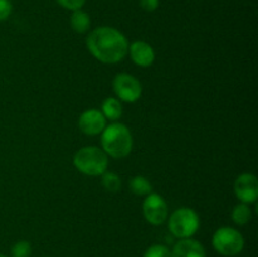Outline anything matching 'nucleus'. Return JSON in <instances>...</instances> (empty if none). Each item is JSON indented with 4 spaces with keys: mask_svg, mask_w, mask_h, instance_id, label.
<instances>
[{
    "mask_svg": "<svg viewBox=\"0 0 258 257\" xmlns=\"http://www.w3.org/2000/svg\"><path fill=\"white\" fill-rule=\"evenodd\" d=\"M87 49L93 57L106 65L121 62L128 53L127 38L112 27H98L86 39Z\"/></svg>",
    "mask_w": 258,
    "mask_h": 257,
    "instance_id": "1",
    "label": "nucleus"
},
{
    "mask_svg": "<svg viewBox=\"0 0 258 257\" xmlns=\"http://www.w3.org/2000/svg\"><path fill=\"white\" fill-rule=\"evenodd\" d=\"M101 134V149L107 156L113 159H123L133 150V134L123 123H111L106 126Z\"/></svg>",
    "mask_w": 258,
    "mask_h": 257,
    "instance_id": "2",
    "label": "nucleus"
},
{
    "mask_svg": "<svg viewBox=\"0 0 258 257\" xmlns=\"http://www.w3.org/2000/svg\"><path fill=\"white\" fill-rule=\"evenodd\" d=\"M108 156L97 146H83L73 155V165L80 173L88 176L102 175L108 166Z\"/></svg>",
    "mask_w": 258,
    "mask_h": 257,
    "instance_id": "3",
    "label": "nucleus"
},
{
    "mask_svg": "<svg viewBox=\"0 0 258 257\" xmlns=\"http://www.w3.org/2000/svg\"><path fill=\"white\" fill-rule=\"evenodd\" d=\"M199 216L191 208L181 207L174 211L169 217V231L179 239L193 237L199 229Z\"/></svg>",
    "mask_w": 258,
    "mask_h": 257,
    "instance_id": "4",
    "label": "nucleus"
},
{
    "mask_svg": "<svg viewBox=\"0 0 258 257\" xmlns=\"http://www.w3.org/2000/svg\"><path fill=\"white\" fill-rule=\"evenodd\" d=\"M213 248L224 257H234L244 248V238L233 227H221L212 237Z\"/></svg>",
    "mask_w": 258,
    "mask_h": 257,
    "instance_id": "5",
    "label": "nucleus"
},
{
    "mask_svg": "<svg viewBox=\"0 0 258 257\" xmlns=\"http://www.w3.org/2000/svg\"><path fill=\"white\" fill-rule=\"evenodd\" d=\"M113 92L120 101L134 103L143 95V86L135 76L130 73H118L112 81Z\"/></svg>",
    "mask_w": 258,
    "mask_h": 257,
    "instance_id": "6",
    "label": "nucleus"
},
{
    "mask_svg": "<svg viewBox=\"0 0 258 257\" xmlns=\"http://www.w3.org/2000/svg\"><path fill=\"white\" fill-rule=\"evenodd\" d=\"M168 203L165 199L156 193L146 196L143 202L144 218L153 226H160L168 219Z\"/></svg>",
    "mask_w": 258,
    "mask_h": 257,
    "instance_id": "7",
    "label": "nucleus"
},
{
    "mask_svg": "<svg viewBox=\"0 0 258 257\" xmlns=\"http://www.w3.org/2000/svg\"><path fill=\"white\" fill-rule=\"evenodd\" d=\"M234 194L241 203H256L258 198V180L257 176L251 173H243L234 181Z\"/></svg>",
    "mask_w": 258,
    "mask_h": 257,
    "instance_id": "8",
    "label": "nucleus"
},
{
    "mask_svg": "<svg viewBox=\"0 0 258 257\" xmlns=\"http://www.w3.org/2000/svg\"><path fill=\"white\" fill-rule=\"evenodd\" d=\"M106 118L102 112L96 108L83 111L78 118V127L85 135L95 136L102 133L106 127Z\"/></svg>",
    "mask_w": 258,
    "mask_h": 257,
    "instance_id": "9",
    "label": "nucleus"
},
{
    "mask_svg": "<svg viewBox=\"0 0 258 257\" xmlns=\"http://www.w3.org/2000/svg\"><path fill=\"white\" fill-rule=\"evenodd\" d=\"M128 54L136 66L143 68L150 67L155 60L153 47L144 40H136L133 44H128Z\"/></svg>",
    "mask_w": 258,
    "mask_h": 257,
    "instance_id": "10",
    "label": "nucleus"
},
{
    "mask_svg": "<svg viewBox=\"0 0 258 257\" xmlns=\"http://www.w3.org/2000/svg\"><path fill=\"white\" fill-rule=\"evenodd\" d=\"M171 257H207L206 248L197 239H179L171 249Z\"/></svg>",
    "mask_w": 258,
    "mask_h": 257,
    "instance_id": "11",
    "label": "nucleus"
},
{
    "mask_svg": "<svg viewBox=\"0 0 258 257\" xmlns=\"http://www.w3.org/2000/svg\"><path fill=\"white\" fill-rule=\"evenodd\" d=\"M101 112L105 116L106 120L117 121L121 118L123 112L121 101L116 97H107L101 105Z\"/></svg>",
    "mask_w": 258,
    "mask_h": 257,
    "instance_id": "12",
    "label": "nucleus"
},
{
    "mask_svg": "<svg viewBox=\"0 0 258 257\" xmlns=\"http://www.w3.org/2000/svg\"><path fill=\"white\" fill-rule=\"evenodd\" d=\"M70 24L71 28L73 29V32L78 33V34H83V33L88 32L91 27V18L90 15L86 12H83L82 9L75 10L72 12L70 18Z\"/></svg>",
    "mask_w": 258,
    "mask_h": 257,
    "instance_id": "13",
    "label": "nucleus"
},
{
    "mask_svg": "<svg viewBox=\"0 0 258 257\" xmlns=\"http://www.w3.org/2000/svg\"><path fill=\"white\" fill-rule=\"evenodd\" d=\"M128 185H130V190L134 194H136V196L146 197L153 191L151 183L148 180V178H145L143 175H136L134 178H131Z\"/></svg>",
    "mask_w": 258,
    "mask_h": 257,
    "instance_id": "14",
    "label": "nucleus"
},
{
    "mask_svg": "<svg viewBox=\"0 0 258 257\" xmlns=\"http://www.w3.org/2000/svg\"><path fill=\"white\" fill-rule=\"evenodd\" d=\"M252 218V212L249 208V204L239 203L234 206L233 211H232V221L238 226H244L248 223Z\"/></svg>",
    "mask_w": 258,
    "mask_h": 257,
    "instance_id": "15",
    "label": "nucleus"
},
{
    "mask_svg": "<svg viewBox=\"0 0 258 257\" xmlns=\"http://www.w3.org/2000/svg\"><path fill=\"white\" fill-rule=\"evenodd\" d=\"M101 176H102L101 178V184H102L103 189H106L107 191H111V193H116V191L121 190V188H122V181H121V178L117 174L106 170Z\"/></svg>",
    "mask_w": 258,
    "mask_h": 257,
    "instance_id": "16",
    "label": "nucleus"
},
{
    "mask_svg": "<svg viewBox=\"0 0 258 257\" xmlns=\"http://www.w3.org/2000/svg\"><path fill=\"white\" fill-rule=\"evenodd\" d=\"M32 246L28 241H19L13 244L10 249V257H30Z\"/></svg>",
    "mask_w": 258,
    "mask_h": 257,
    "instance_id": "17",
    "label": "nucleus"
},
{
    "mask_svg": "<svg viewBox=\"0 0 258 257\" xmlns=\"http://www.w3.org/2000/svg\"><path fill=\"white\" fill-rule=\"evenodd\" d=\"M144 257H171V249L164 244H153L146 249Z\"/></svg>",
    "mask_w": 258,
    "mask_h": 257,
    "instance_id": "18",
    "label": "nucleus"
},
{
    "mask_svg": "<svg viewBox=\"0 0 258 257\" xmlns=\"http://www.w3.org/2000/svg\"><path fill=\"white\" fill-rule=\"evenodd\" d=\"M57 3L60 5V7L64 8V9L71 10V12H75V10L82 9L86 0H57Z\"/></svg>",
    "mask_w": 258,
    "mask_h": 257,
    "instance_id": "19",
    "label": "nucleus"
},
{
    "mask_svg": "<svg viewBox=\"0 0 258 257\" xmlns=\"http://www.w3.org/2000/svg\"><path fill=\"white\" fill-rule=\"evenodd\" d=\"M13 12V4L10 0H0V22H4Z\"/></svg>",
    "mask_w": 258,
    "mask_h": 257,
    "instance_id": "20",
    "label": "nucleus"
},
{
    "mask_svg": "<svg viewBox=\"0 0 258 257\" xmlns=\"http://www.w3.org/2000/svg\"><path fill=\"white\" fill-rule=\"evenodd\" d=\"M140 7L145 12H155L159 8V0H140Z\"/></svg>",
    "mask_w": 258,
    "mask_h": 257,
    "instance_id": "21",
    "label": "nucleus"
},
{
    "mask_svg": "<svg viewBox=\"0 0 258 257\" xmlns=\"http://www.w3.org/2000/svg\"><path fill=\"white\" fill-rule=\"evenodd\" d=\"M0 257H8L7 254H3V253H0Z\"/></svg>",
    "mask_w": 258,
    "mask_h": 257,
    "instance_id": "22",
    "label": "nucleus"
}]
</instances>
